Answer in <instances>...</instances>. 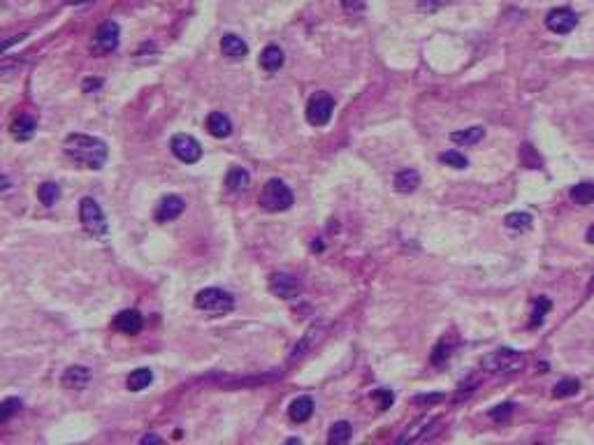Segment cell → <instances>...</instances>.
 Instances as JSON below:
<instances>
[{"label":"cell","mask_w":594,"mask_h":445,"mask_svg":"<svg viewBox=\"0 0 594 445\" xmlns=\"http://www.w3.org/2000/svg\"><path fill=\"white\" fill-rule=\"evenodd\" d=\"M19 408H21V399H17V397L5 399L3 404H0V422H7L14 413L19 411Z\"/></svg>","instance_id":"cell-32"},{"label":"cell","mask_w":594,"mask_h":445,"mask_svg":"<svg viewBox=\"0 0 594 445\" xmlns=\"http://www.w3.org/2000/svg\"><path fill=\"white\" fill-rule=\"evenodd\" d=\"M163 439L161 436H156V434H147V436H142V443H161Z\"/></svg>","instance_id":"cell-39"},{"label":"cell","mask_w":594,"mask_h":445,"mask_svg":"<svg viewBox=\"0 0 594 445\" xmlns=\"http://www.w3.org/2000/svg\"><path fill=\"white\" fill-rule=\"evenodd\" d=\"M448 3H453V0H418V10L432 14V12L441 10V7H446Z\"/></svg>","instance_id":"cell-36"},{"label":"cell","mask_w":594,"mask_h":445,"mask_svg":"<svg viewBox=\"0 0 594 445\" xmlns=\"http://www.w3.org/2000/svg\"><path fill=\"white\" fill-rule=\"evenodd\" d=\"M485 137V130L481 126L467 128V130H458V133L451 135V140L455 144H465V147H472V144H478Z\"/></svg>","instance_id":"cell-27"},{"label":"cell","mask_w":594,"mask_h":445,"mask_svg":"<svg viewBox=\"0 0 594 445\" xmlns=\"http://www.w3.org/2000/svg\"><path fill=\"white\" fill-rule=\"evenodd\" d=\"M195 309L212 316H226L235 309V297L221 288H205L195 295Z\"/></svg>","instance_id":"cell-4"},{"label":"cell","mask_w":594,"mask_h":445,"mask_svg":"<svg viewBox=\"0 0 594 445\" xmlns=\"http://www.w3.org/2000/svg\"><path fill=\"white\" fill-rule=\"evenodd\" d=\"M546 26H548V31H553L557 35H569L578 26V17L574 10H569V7H557V10L548 12Z\"/></svg>","instance_id":"cell-9"},{"label":"cell","mask_w":594,"mask_h":445,"mask_svg":"<svg viewBox=\"0 0 594 445\" xmlns=\"http://www.w3.org/2000/svg\"><path fill=\"white\" fill-rule=\"evenodd\" d=\"M151 383H154V374H151V369H137L128 376L126 385H128L130 392H142L144 388H149Z\"/></svg>","instance_id":"cell-26"},{"label":"cell","mask_w":594,"mask_h":445,"mask_svg":"<svg viewBox=\"0 0 594 445\" xmlns=\"http://www.w3.org/2000/svg\"><path fill=\"white\" fill-rule=\"evenodd\" d=\"M446 397L444 395H420V397H416L414 399V404H439V401H444Z\"/></svg>","instance_id":"cell-38"},{"label":"cell","mask_w":594,"mask_h":445,"mask_svg":"<svg viewBox=\"0 0 594 445\" xmlns=\"http://www.w3.org/2000/svg\"><path fill=\"white\" fill-rule=\"evenodd\" d=\"M342 7L346 14H360L367 7V0H342Z\"/></svg>","instance_id":"cell-37"},{"label":"cell","mask_w":594,"mask_h":445,"mask_svg":"<svg viewBox=\"0 0 594 445\" xmlns=\"http://www.w3.org/2000/svg\"><path fill=\"white\" fill-rule=\"evenodd\" d=\"M100 84H103V82H100V79H96V82H93V79H89V82H86V84H84V91H91V89H98V86H100Z\"/></svg>","instance_id":"cell-40"},{"label":"cell","mask_w":594,"mask_h":445,"mask_svg":"<svg viewBox=\"0 0 594 445\" xmlns=\"http://www.w3.org/2000/svg\"><path fill=\"white\" fill-rule=\"evenodd\" d=\"M511 413H513V404H502V406H495L490 411V418L495 420V422H506L511 418Z\"/></svg>","instance_id":"cell-35"},{"label":"cell","mask_w":594,"mask_h":445,"mask_svg":"<svg viewBox=\"0 0 594 445\" xmlns=\"http://www.w3.org/2000/svg\"><path fill=\"white\" fill-rule=\"evenodd\" d=\"M578 392H581V383L576 381V378H564V381H560L553 388V395L557 399H567V397H576Z\"/></svg>","instance_id":"cell-29"},{"label":"cell","mask_w":594,"mask_h":445,"mask_svg":"<svg viewBox=\"0 0 594 445\" xmlns=\"http://www.w3.org/2000/svg\"><path fill=\"white\" fill-rule=\"evenodd\" d=\"M207 130L214 137H219V140H226V137H230V133H233V121H230L223 112H212L207 116Z\"/></svg>","instance_id":"cell-13"},{"label":"cell","mask_w":594,"mask_h":445,"mask_svg":"<svg viewBox=\"0 0 594 445\" xmlns=\"http://www.w3.org/2000/svg\"><path fill=\"white\" fill-rule=\"evenodd\" d=\"M321 337H323V327H311V330L302 337L300 344L295 346V350H293V360H300V357L307 355Z\"/></svg>","instance_id":"cell-23"},{"label":"cell","mask_w":594,"mask_h":445,"mask_svg":"<svg viewBox=\"0 0 594 445\" xmlns=\"http://www.w3.org/2000/svg\"><path fill=\"white\" fill-rule=\"evenodd\" d=\"M226 186H228V191H233V193H246L251 186V174L246 172L244 167H233L226 177Z\"/></svg>","instance_id":"cell-19"},{"label":"cell","mask_w":594,"mask_h":445,"mask_svg":"<svg viewBox=\"0 0 594 445\" xmlns=\"http://www.w3.org/2000/svg\"><path fill=\"white\" fill-rule=\"evenodd\" d=\"M550 299L548 297H539L536 299V304H534V313H532V325H541L543 323V318H546V313L550 311Z\"/></svg>","instance_id":"cell-31"},{"label":"cell","mask_w":594,"mask_h":445,"mask_svg":"<svg viewBox=\"0 0 594 445\" xmlns=\"http://www.w3.org/2000/svg\"><path fill=\"white\" fill-rule=\"evenodd\" d=\"M314 399L311 397H297L293 404H291V411H288V415H291V420L297 422V425H302V422H307L311 415H314Z\"/></svg>","instance_id":"cell-18"},{"label":"cell","mask_w":594,"mask_h":445,"mask_svg":"<svg viewBox=\"0 0 594 445\" xmlns=\"http://www.w3.org/2000/svg\"><path fill=\"white\" fill-rule=\"evenodd\" d=\"M170 149H172V153H175V158H177V160H181V163H186V165L198 163V160L202 158V147H200V142L195 140V137L184 135V133H179V135L172 137Z\"/></svg>","instance_id":"cell-8"},{"label":"cell","mask_w":594,"mask_h":445,"mask_svg":"<svg viewBox=\"0 0 594 445\" xmlns=\"http://www.w3.org/2000/svg\"><path fill=\"white\" fill-rule=\"evenodd\" d=\"M270 293L279 299H295L302 295V283L293 274H272L270 279Z\"/></svg>","instance_id":"cell-10"},{"label":"cell","mask_w":594,"mask_h":445,"mask_svg":"<svg viewBox=\"0 0 594 445\" xmlns=\"http://www.w3.org/2000/svg\"><path fill=\"white\" fill-rule=\"evenodd\" d=\"M432 422H437L434 418H423V420H418L414 427L411 429H407V434H402L400 439H397V443H414V441H425L427 439V427L432 425Z\"/></svg>","instance_id":"cell-24"},{"label":"cell","mask_w":594,"mask_h":445,"mask_svg":"<svg viewBox=\"0 0 594 445\" xmlns=\"http://www.w3.org/2000/svg\"><path fill=\"white\" fill-rule=\"evenodd\" d=\"M119 38H121V31H119V24H117V21H105V24L96 31V35H93L91 51H93L96 56L112 54V51L119 49Z\"/></svg>","instance_id":"cell-7"},{"label":"cell","mask_w":594,"mask_h":445,"mask_svg":"<svg viewBox=\"0 0 594 445\" xmlns=\"http://www.w3.org/2000/svg\"><path fill=\"white\" fill-rule=\"evenodd\" d=\"M451 350H453V348H451V344H446V341H441V344H439L437 348H434L432 364H437V367H439V364H444V362L448 360V357H451Z\"/></svg>","instance_id":"cell-34"},{"label":"cell","mask_w":594,"mask_h":445,"mask_svg":"<svg viewBox=\"0 0 594 445\" xmlns=\"http://www.w3.org/2000/svg\"><path fill=\"white\" fill-rule=\"evenodd\" d=\"M483 369L492 371V374H516L525 367V357L511 348H499L488 357H483Z\"/></svg>","instance_id":"cell-5"},{"label":"cell","mask_w":594,"mask_h":445,"mask_svg":"<svg viewBox=\"0 0 594 445\" xmlns=\"http://www.w3.org/2000/svg\"><path fill=\"white\" fill-rule=\"evenodd\" d=\"M186 209V202L179 198V195H168V198H163L161 202H158L156 207V221L158 223H170L175 221V218H179L181 214H184Z\"/></svg>","instance_id":"cell-11"},{"label":"cell","mask_w":594,"mask_h":445,"mask_svg":"<svg viewBox=\"0 0 594 445\" xmlns=\"http://www.w3.org/2000/svg\"><path fill=\"white\" fill-rule=\"evenodd\" d=\"M142 316H140V311H135V309H126V311H121L117 318H114V327H117V330L121 332V334H128V337H135V334H140L142 332Z\"/></svg>","instance_id":"cell-12"},{"label":"cell","mask_w":594,"mask_h":445,"mask_svg":"<svg viewBox=\"0 0 594 445\" xmlns=\"http://www.w3.org/2000/svg\"><path fill=\"white\" fill-rule=\"evenodd\" d=\"M35 130H38V123H35L33 116H28V114H21L19 119L12 123V137L19 142H28L35 135Z\"/></svg>","instance_id":"cell-17"},{"label":"cell","mask_w":594,"mask_h":445,"mask_svg":"<svg viewBox=\"0 0 594 445\" xmlns=\"http://www.w3.org/2000/svg\"><path fill=\"white\" fill-rule=\"evenodd\" d=\"M395 191L397 193H404V195H409V193H414L416 188L420 186V174L416 172V170H402V172H397L395 174Z\"/></svg>","instance_id":"cell-20"},{"label":"cell","mask_w":594,"mask_h":445,"mask_svg":"<svg viewBox=\"0 0 594 445\" xmlns=\"http://www.w3.org/2000/svg\"><path fill=\"white\" fill-rule=\"evenodd\" d=\"M59 198H61V188L59 184H54V181H47V184H42L38 188V200L45 204V207H52Z\"/></svg>","instance_id":"cell-28"},{"label":"cell","mask_w":594,"mask_h":445,"mask_svg":"<svg viewBox=\"0 0 594 445\" xmlns=\"http://www.w3.org/2000/svg\"><path fill=\"white\" fill-rule=\"evenodd\" d=\"M260 207L265 211H272V214L288 211L293 207V191L281 179H270L260 193Z\"/></svg>","instance_id":"cell-2"},{"label":"cell","mask_w":594,"mask_h":445,"mask_svg":"<svg viewBox=\"0 0 594 445\" xmlns=\"http://www.w3.org/2000/svg\"><path fill=\"white\" fill-rule=\"evenodd\" d=\"M332 112H335V98L325 91L314 93L307 102V121H309V126H314V128L328 126L332 119Z\"/></svg>","instance_id":"cell-6"},{"label":"cell","mask_w":594,"mask_h":445,"mask_svg":"<svg viewBox=\"0 0 594 445\" xmlns=\"http://www.w3.org/2000/svg\"><path fill=\"white\" fill-rule=\"evenodd\" d=\"M284 61H286V56H284V51H281L277 45H270V47H265L263 49V54H260V68H263L265 72H279L281 68H284Z\"/></svg>","instance_id":"cell-15"},{"label":"cell","mask_w":594,"mask_h":445,"mask_svg":"<svg viewBox=\"0 0 594 445\" xmlns=\"http://www.w3.org/2000/svg\"><path fill=\"white\" fill-rule=\"evenodd\" d=\"M569 195H571V200H574L576 204H581V207H592L594 204V184L583 181V184L571 188Z\"/></svg>","instance_id":"cell-25"},{"label":"cell","mask_w":594,"mask_h":445,"mask_svg":"<svg viewBox=\"0 0 594 445\" xmlns=\"http://www.w3.org/2000/svg\"><path fill=\"white\" fill-rule=\"evenodd\" d=\"M372 399H374V401H379V408H381V411H386V408L393 406L395 395H393V392H390V390L381 388V390H376V392H374Z\"/></svg>","instance_id":"cell-33"},{"label":"cell","mask_w":594,"mask_h":445,"mask_svg":"<svg viewBox=\"0 0 594 445\" xmlns=\"http://www.w3.org/2000/svg\"><path fill=\"white\" fill-rule=\"evenodd\" d=\"M91 381V371L86 367H70L68 371L63 374V388L68 390H84L86 385Z\"/></svg>","instance_id":"cell-14"},{"label":"cell","mask_w":594,"mask_h":445,"mask_svg":"<svg viewBox=\"0 0 594 445\" xmlns=\"http://www.w3.org/2000/svg\"><path fill=\"white\" fill-rule=\"evenodd\" d=\"M221 51L228 58H233V61H242V58L249 54V47H246V42L242 38L228 33V35H223V40H221Z\"/></svg>","instance_id":"cell-16"},{"label":"cell","mask_w":594,"mask_h":445,"mask_svg":"<svg viewBox=\"0 0 594 445\" xmlns=\"http://www.w3.org/2000/svg\"><path fill=\"white\" fill-rule=\"evenodd\" d=\"M79 221H82L84 230L89 232L91 237L96 239H105L110 235V225H107V218L100 209V204L93 198H84L79 202Z\"/></svg>","instance_id":"cell-3"},{"label":"cell","mask_w":594,"mask_h":445,"mask_svg":"<svg viewBox=\"0 0 594 445\" xmlns=\"http://www.w3.org/2000/svg\"><path fill=\"white\" fill-rule=\"evenodd\" d=\"M351 436H353V427H351V422L339 420V422H335V425L330 427L328 443H330V445H344V443H349V441H351Z\"/></svg>","instance_id":"cell-21"},{"label":"cell","mask_w":594,"mask_h":445,"mask_svg":"<svg viewBox=\"0 0 594 445\" xmlns=\"http://www.w3.org/2000/svg\"><path fill=\"white\" fill-rule=\"evenodd\" d=\"M63 151L72 163L82 165L86 170H100V167L107 163V153H110L103 140L91 137V135H82V133L65 137Z\"/></svg>","instance_id":"cell-1"},{"label":"cell","mask_w":594,"mask_h":445,"mask_svg":"<svg viewBox=\"0 0 594 445\" xmlns=\"http://www.w3.org/2000/svg\"><path fill=\"white\" fill-rule=\"evenodd\" d=\"M585 237H588L590 244H594V225H590V230H588V235H585Z\"/></svg>","instance_id":"cell-41"},{"label":"cell","mask_w":594,"mask_h":445,"mask_svg":"<svg viewBox=\"0 0 594 445\" xmlns=\"http://www.w3.org/2000/svg\"><path fill=\"white\" fill-rule=\"evenodd\" d=\"M439 160L444 165H448V167H453V170H465V167L469 165V160H467V156L465 153H460V151H446V153H441L439 156Z\"/></svg>","instance_id":"cell-30"},{"label":"cell","mask_w":594,"mask_h":445,"mask_svg":"<svg viewBox=\"0 0 594 445\" xmlns=\"http://www.w3.org/2000/svg\"><path fill=\"white\" fill-rule=\"evenodd\" d=\"M532 223H534V218H532V214H527V211H513V214H509L504 218V225L513 232L532 230Z\"/></svg>","instance_id":"cell-22"}]
</instances>
